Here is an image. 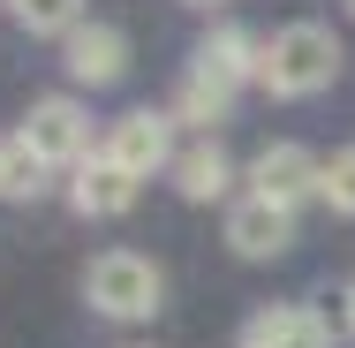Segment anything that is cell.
<instances>
[{
  "label": "cell",
  "instance_id": "7a4b0ae2",
  "mask_svg": "<svg viewBox=\"0 0 355 348\" xmlns=\"http://www.w3.org/2000/svg\"><path fill=\"white\" fill-rule=\"evenodd\" d=\"M83 295H91V310H98V318L137 326V318H151V310H159V265H151V258H137V250H106V258H91Z\"/></svg>",
  "mask_w": 355,
  "mask_h": 348
},
{
  "label": "cell",
  "instance_id": "52a82bcc",
  "mask_svg": "<svg viewBox=\"0 0 355 348\" xmlns=\"http://www.w3.org/2000/svg\"><path fill=\"white\" fill-rule=\"evenodd\" d=\"M287 242H295V212H280V205H265V197H242V205L227 212V250L234 258H280Z\"/></svg>",
  "mask_w": 355,
  "mask_h": 348
},
{
  "label": "cell",
  "instance_id": "4fadbf2b",
  "mask_svg": "<svg viewBox=\"0 0 355 348\" xmlns=\"http://www.w3.org/2000/svg\"><path fill=\"white\" fill-rule=\"evenodd\" d=\"M38 190H46V159H38L23 137H0V197L23 205V197H38Z\"/></svg>",
  "mask_w": 355,
  "mask_h": 348
},
{
  "label": "cell",
  "instance_id": "30bf717a",
  "mask_svg": "<svg viewBox=\"0 0 355 348\" xmlns=\"http://www.w3.org/2000/svg\"><path fill=\"white\" fill-rule=\"evenodd\" d=\"M242 348H333V333H325L318 310L287 303V310H257L250 333H242Z\"/></svg>",
  "mask_w": 355,
  "mask_h": 348
},
{
  "label": "cell",
  "instance_id": "e0dca14e",
  "mask_svg": "<svg viewBox=\"0 0 355 348\" xmlns=\"http://www.w3.org/2000/svg\"><path fill=\"white\" fill-rule=\"evenodd\" d=\"M189 8H212V0H189Z\"/></svg>",
  "mask_w": 355,
  "mask_h": 348
},
{
  "label": "cell",
  "instance_id": "277c9868",
  "mask_svg": "<svg viewBox=\"0 0 355 348\" xmlns=\"http://www.w3.org/2000/svg\"><path fill=\"white\" fill-rule=\"evenodd\" d=\"M250 197H265V205L295 212L302 197H318V182H325V159L310 151V144H265L257 159H250Z\"/></svg>",
  "mask_w": 355,
  "mask_h": 348
},
{
  "label": "cell",
  "instance_id": "ba28073f",
  "mask_svg": "<svg viewBox=\"0 0 355 348\" xmlns=\"http://www.w3.org/2000/svg\"><path fill=\"white\" fill-rule=\"evenodd\" d=\"M69 205L83 212V219H121V212L137 205V174H121L106 151H91V159L76 167V182H69Z\"/></svg>",
  "mask_w": 355,
  "mask_h": 348
},
{
  "label": "cell",
  "instance_id": "8992f818",
  "mask_svg": "<svg viewBox=\"0 0 355 348\" xmlns=\"http://www.w3.org/2000/svg\"><path fill=\"white\" fill-rule=\"evenodd\" d=\"M61 69H69L76 83H91V91H106V83L129 76V38H121L114 23H76L69 46H61Z\"/></svg>",
  "mask_w": 355,
  "mask_h": 348
},
{
  "label": "cell",
  "instance_id": "3957f363",
  "mask_svg": "<svg viewBox=\"0 0 355 348\" xmlns=\"http://www.w3.org/2000/svg\"><path fill=\"white\" fill-rule=\"evenodd\" d=\"M15 137L31 144L46 167H83L91 159V114L76 99H31V114H23Z\"/></svg>",
  "mask_w": 355,
  "mask_h": 348
},
{
  "label": "cell",
  "instance_id": "2e32d148",
  "mask_svg": "<svg viewBox=\"0 0 355 348\" xmlns=\"http://www.w3.org/2000/svg\"><path fill=\"white\" fill-rule=\"evenodd\" d=\"M348 333H355V280H348Z\"/></svg>",
  "mask_w": 355,
  "mask_h": 348
},
{
  "label": "cell",
  "instance_id": "9c48e42d",
  "mask_svg": "<svg viewBox=\"0 0 355 348\" xmlns=\"http://www.w3.org/2000/svg\"><path fill=\"white\" fill-rule=\"evenodd\" d=\"M257 61H265V46H257L242 23H219L212 38L197 46V76H212V83H227V91H242V83L257 76Z\"/></svg>",
  "mask_w": 355,
  "mask_h": 348
},
{
  "label": "cell",
  "instance_id": "5b68a950",
  "mask_svg": "<svg viewBox=\"0 0 355 348\" xmlns=\"http://www.w3.org/2000/svg\"><path fill=\"white\" fill-rule=\"evenodd\" d=\"M98 151H106L121 174H137V182H144V174H159V167L182 159V151H174V114H151V106H144V114H121V122L106 129Z\"/></svg>",
  "mask_w": 355,
  "mask_h": 348
},
{
  "label": "cell",
  "instance_id": "9a60e30c",
  "mask_svg": "<svg viewBox=\"0 0 355 348\" xmlns=\"http://www.w3.org/2000/svg\"><path fill=\"white\" fill-rule=\"evenodd\" d=\"M318 197H325L333 212H348V219H355V144H340V151L325 159V182H318Z\"/></svg>",
  "mask_w": 355,
  "mask_h": 348
},
{
  "label": "cell",
  "instance_id": "8fae6325",
  "mask_svg": "<svg viewBox=\"0 0 355 348\" xmlns=\"http://www.w3.org/2000/svg\"><path fill=\"white\" fill-rule=\"evenodd\" d=\"M174 190H182L189 205H219V197L234 190V167H227V151H219V137L189 144V151L174 159Z\"/></svg>",
  "mask_w": 355,
  "mask_h": 348
},
{
  "label": "cell",
  "instance_id": "6da1fadb",
  "mask_svg": "<svg viewBox=\"0 0 355 348\" xmlns=\"http://www.w3.org/2000/svg\"><path fill=\"white\" fill-rule=\"evenodd\" d=\"M340 76V38L325 31V23H287L265 38V61H257V83L272 91V99H310V91H325Z\"/></svg>",
  "mask_w": 355,
  "mask_h": 348
},
{
  "label": "cell",
  "instance_id": "ac0fdd59",
  "mask_svg": "<svg viewBox=\"0 0 355 348\" xmlns=\"http://www.w3.org/2000/svg\"><path fill=\"white\" fill-rule=\"evenodd\" d=\"M348 8H355V0H348Z\"/></svg>",
  "mask_w": 355,
  "mask_h": 348
},
{
  "label": "cell",
  "instance_id": "7c38bea8",
  "mask_svg": "<svg viewBox=\"0 0 355 348\" xmlns=\"http://www.w3.org/2000/svg\"><path fill=\"white\" fill-rule=\"evenodd\" d=\"M227 106H234V91L212 83V76H197V69L182 76V91H174V122H189V129H205V137L227 122Z\"/></svg>",
  "mask_w": 355,
  "mask_h": 348
},
{
  "label": "cell",
  "instance_id": "5bb4252c",
  "mask_svg": "<svg viewBox=\"0 0 355 348\" xmlns=\"http://www.w3.org/2000/svg\"><path fill=\"white\" fill-rule=\"evenodd\" d=\"M8 15L31 38H69L76 23H83V0H8Z\"/></svg>",
  "mask_w": 355,
  "mask_h": 348
}]
</instances>
